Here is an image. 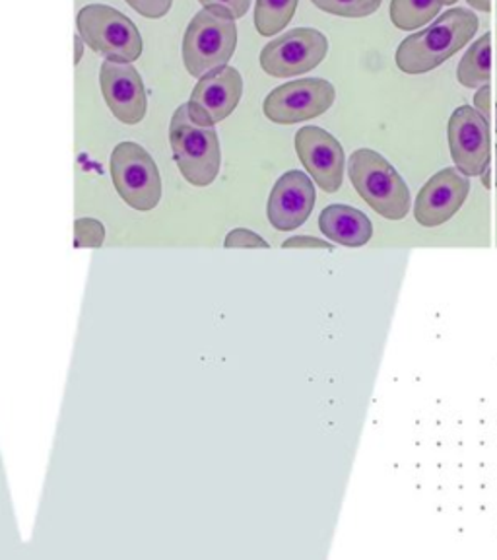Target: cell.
I'll return each mask as SVG.
<instances>
[{
    "label": "cell",
    "mask_w": 497,
    "mask_h": 560,
    "mask_svg": "<svg viewBox=\"0 0 497 560\" xmlns=\"http://www.w3.org/2000/svg\"><path fill=\"white\" fill-rule=\"evenodd\" d=\"M478 26L481 20L472 10H447L431 26L406 37L394 52V62L406 74H426L471 44Z\"/></svg>",
    "instance_id": "6da1fadb"
},
{
    "label": "cell",
    "mask_w": 497,
    "mask_h": 560,
    "mask_svg": "<svg viewBox=\"0 0 497 560\" xmlns=\"http://www.w3.org/2000/svg\"><path fill=\"white\" fill-rule=\"evenodd\" d=\"M169 144L185 179L194 187H209L218 177L222 164L218 132L212 125L194 121L187 104L175 109L169 122Z\"/></svg>",
    "instance_id": "7a4b0ae2"
},
{
    "label": "cell",
    "mask_w": 497,
    "mask_h": 560,
    "mask_svg": "<svg viewBox=\"0 0 497 560\" xmlns=\"http://www.w3.org/2000/svg\"><path fill=\"white\" fill-rule=\"evenodd\" d=\"M350 182L359 197L383 219L402 220L411 212V189L379 152L359 149L350 156Z\"/></svg>",
    "instance_id": "3957f363"
},
{
    "label": "cell",
    "mask_w": 497,
    "mask_h": 560,
    "mask_svg": "<svg viewBox=\"0 0 497 560\" xmlns=\"http://www.w3.org/2000/svg\"><path fill=\"white\" fill-rule=\"evenodd\" d=\"M237 47V24L222 9H202L192 16L184 35V65L201 79L210 70L226 67Z\"/></svg>",
    "instance_id": "277c9868"
},
{
    "label": "cell",
    "mask_w": 497,
    "mask_h": 560,
    "mask_svg": "<svg viewBox=\"0 0 497 560\" xmlns=\"http://www.w3.org/2000/svg\"><path fill=\"white\" fill-rule=\"evenodd\" d=\"M76 27L82 42L105 59L134 62L144 51L137 24L107 4H87L80 9Z\"/></svg>",
    "instance_id": "5b68a950"
},
{
    "label": "cell",
    "mask_w": 497,
    "mask_h": 560,
    "mask_svg": "<svg viewBox=\"0 0 497 560\" xmlns=\"http://www.w3.org/2000/svg\"><path fill=\"white\" fill-rule=\"evenodd\" d=\"M111 182L131 209L146 212L162 199V177L154 158L137 142H119L109 158Z\"/></svg>",
    "instance_id": "8992f818"
},
{
    "label": "cell",
    "mask_w": 497,
    "mask_h": 560,
    "mask_svg": "<svg viewBox=\"0 0 497 560\" xmlns=\"http://www.w3.org/2000/svg\"><path fill=\"white\" fill-rule=\"evenodd\" d=\"M329 51V39L315 27H296L262 47L261 69L272 79H294L317 69Z\"/></svg>",
    "instance_id": "52a82bcc"
},
{
    "label": "cell",
    "mask_w": 497,
    "mask_h": 560,
    "mask_svg": "<svg viewBox=\"0 0 497 560\" xmlns=\"http://www.w3.org/2000/svg\"><path fill=\"white\" fill-rule=\"evenodd\" d=\"M336 90L329 80L299 79L274 88L264 100V115L276 125H296L321 117L331 109Z\"/></svg>",
    "instance_id": "ba28073f"
},
{
    "label": "cell",
    "mask_w": 497,
    "mask_h": 560,
    "mask_svg": "<svg viewBox=\"0 0 497 560\" xmlns=\"http://www.w3.org/2000/svg\"><path fill=\"white\" fill-rule=\"evenodd\" d=\"M447 139L453 156L454 167L466 177H478L489 167V127L471 105L454 109Z\"/></svg>",
    "instance_id": "9c48e42d"
},
{
    "label": "cell",
    "mask_w": 497,
    "mask_h": 560,
    "mask_svg": "<svg viewBox=\"0 0 497 560\" xmlns=\"http://www.w3.org/2000/svg\"><path fill=\"white\" fill-rule=\"evenodd\" d=\"M244 96V79L234 67H220L202 74L192 90L187 109L194 121L216 125L236 112Z\"/></svg>",
    "instance_id": "30bf717a"
},
{
    "label": "cell",
    "mask_w": 497,
    "mask_h": 560,
    "mask_svg": "<svg viewBox=\"0 0 497 560\" xmlns=\"http://www.w3.org/2000/svg\"><path fill=\"white\" fill-rule=\"evenodd\" d=\"M99 86L105 104L125 125H139L146 117L149 100L144 82L132 62L105 59L99 70Z\"/></svg>",
    "instance_id": "8fae6325"
},
{
    "label": "cell",
    "mask_w": 497,
    "mask_h": 560,
    "mask_svg": "<svg viewBox=\"0 0 497 560\" xmlns=\"http://www.w3.org/2000/svg\"><path fill=\"white\" fill-rule=\"evenodd\" d=\"M296 152L315 184L324 192H336L344 179L346 156L339 140L319 127H304L296 135Z\"/></svg>",
    "instance_id": "7c38bea8"
},
{
    "label": "cell",
    "mask_w": 497,
    "mask_h": 560,
    "mask_svg": "<svg viewBox=\"0 0 497 560\" xmlns=\"http://www.w3.org/2000/svg\"><path fill=\"white\" fill-rule=\"evenodd\" d=\"M471 192V182L457 167L437 172L428 184L419 189L414 205V217L422 226L436 228L446 224L461 210Z\"/></svg>",
    "instance_id": "4fadbf2b"
},
{
    "label": "cell",
    "mask_w": 497,
    "mask_h": 560,
    "mask_svg": "<svg viewBox=\"0 0 497 560\" xmlns=\"http://www.w3.org/2000/svg\"><path fill=\"white\" fill-rule=\"evenodd\" d=\"M317 191L315 185L304 172L292 170L282 175L272 187L269 197V220L280 232H292L301 226L315 207Z\"/></svg>",
    "instance_id": "5bb4252c"
},
{
    "label": "cell",
    "mask_w": 497,
    "mask_h": 560,
    "mask_svg": "<svg viewBox=\"0 0 497 560\" xmlns=\"http://www.w3.org/2000/svg\"><path fill=\"white\" fill-rule=\"evenodd\" d=\"M319 228L334 244L362 247L371 240V220L348 205H329L319 217Z\"/></svg>",
    "instance_id": "9a60e30c"
},
{
    "label": "cell",
    "mask_w": 497,
    "mask_h": 560,
    "mask_svg": "<svg viewBox=\"0 0 497 560\" xmlns=\"http://www.w3.org/2000/svg\"><path fill=\"white\" fill-rule=\"evenodd\" d=\"M457 80L464 88L486 86L492 82V37L482 35L464 52L463 59L457 69Z\"/></svg>",
    "instance_id": "2e32d148"
},
{
    "label": "cell",
    "mask_w": 497,
    "mask_h": 560,
    "mask_svg": "<svg viewBox=\"0 0 497 560\" xmlns=\"http://www.w3.org/2000/svg\"><path fill=\"white\" fill-rule=\"evenodd\" d=\"M457 0H391V22L402 32H416Z\"/></svg>",
    "instance_id": "e0dca14e"
},
{
    "label": "cell",
    "mask_w": 497,
    "mask_h": 560,
    "mask_svg": "<svg viewBox=\"0 0 497 560\" xmlns=\"http://www.w3.org/2000/svg\"><path fill=\"white\" fill-rule=\"evenodd\" d=\"M299 0H257L255 27L262 37H272L288 27Z\"/></svg>",
    "instance_id": "ac0fdd59"
},
{
    "label": "cell",
    "mask_w": 497,
    "mask_h": 560,
    "mask_svg": "<svg viewBox=\"0 0 497 560\" xmlns=\"http://www.w3.org/2000/svg\"><path fill=\"white\" fill-rule=\"evenodd\" d=\"M315 7L339 18H367L381 9L383 0H311Z\"/></svg>",
    "instance_id": "d6986e66"
},
{
    "label": "cell",
    "mask_w": 497,
    "mask_h": 560,
    "mask_svg": "<svg viewBox=\"0 0 497 560\" xmlns=\"http://www.w3.org/2000/svg\"><path fill=\"white\" fill-rule=\"evenodd\" d=\"M105 240V228L96 219H79L74 222V247H102Z\"/></svg>",
    "instance_id": "ffe728a7"
},
{
    "label": "cell",
    "mask_w": 497,
    "mask_h": 560,
    "mask_svg": "<svg viewBox=\"0 0 497 560\" xmlns=\"http://www.w3.org/2000/svg\"><path fill=\"white\" fill-rule=\"evenodd\" d=\"M127 4L137 10L140 16L159 20L167 16V12L174 7V0H127Z\"/></svg>",
    "instance_id": "44dd1931"
},
{
    "label": "cell",
    "mask_w": 497,
    "mask_h": 560,
    "mask_svg": "<svg viewBox=\"0 0 497 560\" xmlns=\"http://www.w3.org/2000/svg\"><path fill=\"white\" fill-rule=\"evenodd\" d=\"M224 245H226L227 249H232V247H262V249H267L269 247V244L259 234H255V232L247 230V228L232 230L227 234Z\"/></svg>",
    "instance_id": "7402d4cb"
},
{
    "label": "cell",
    "mask_w": 497,
    "mask_h": 560,
    "mask_svg": "<svg viewBox=\"0 0 497 560\" xmlns=\"http://www.w3.org/2000/svg\"><path fill=\"white\" fill-rule=\"evenodd\" d=\"M202 9H222L226 10L234 20L244 18L251 9V0H199Z\"/></svg>",
    "instance_id": "603a6c76"
},
{
    "label": "cell",
    "mask_w": 497,
    "mask_h": 560,
    "mask_svg": "<svg viewBox=\"0 0 497 560\" xmlns=\"http://www.w3.org/2000/svg\"><path fill=\"white\" fill-rule=\"evenodd\" d=\"M489 104H492V86L486 84V86L478 88V92L474 94V109H476L486 121L489 119Z\"/></svg>",
    "instance_id": "cb8c5ba5"
},
{
    "label": "cell",
    "mask_w": 497,
    "mask_h": 560,
    "mask_svg": "<svg viewBox=\"0 0 497 560\" xmlns=\"http://www.w3.org/2000/svg\"><path fill=\"white\" fill-rule=\"evenodd\" d=\"M282 247H284V249H289V247H321V249H332V244L323 242V240H319V237L296 236L292 237V240H286V242L282 244Z\"/></svg>",
    "instance_id": "d4e9b609"
},
{
    "label": "cell",
    "mask_w": 497,
    "mask_h": 560,
    "mask_svg": "<svg viewBox=\"0 0 497 560\" xmlns=\"http://www.w3.org/2000/svg\"><path fill=\"white\" fill-rule=\"evenodd\" d=\"M466 2L478 12H489L492 10V0H466Z\"/></svg>",
    "instance_id": "484cf974"
},
{
    "label": "cell",
    "mask_w": 497,
    "mask_h": 560,
    "mask_svg": "<svg viewBox=\"0 0 497 560\" xmlns=\"http://www.w3.org/2000/svg\"><path fill=\"white\" fill-rule=\"evenodd\" d=\"M74 45H76V55H74V62L79 65L80 59H82V49H84V42H82V37L76 35L74 37Z\"/></svg>",
    "instance_id": "4316f807"
},
{
    "label": "cell",
    "mask_w": 497,
    "mask_h": 560,
    "mask_svg": "<svg viewBox=\"0 0 497 560\" xmlns=\"http://www.w3.org/2000/svg\"><path fill=\"white\" fill-rule=\"evenodd\" d=\"M496 121H497V105H496ZM496 131H497V122H496Z\"/></svg>",
    "instance_id": "83f0119b"
},
{
    "label": "cell",
    "mask_w": 497,
    "mask_h": 560,
    "mask_svg": "<svg viewBox=\"0 0 497 560\" xmlns=\"http://www.w3.org/2000/svg\"><path fill=\"white\" fill-rule=\"evenodd\" d=\"M496 158H497V147H496ZM496 172H497V166H496ZM496 184H497V179H496Z\"/></svg>",
    "instance_id": "f1b7e54d"
}]
</instances>
